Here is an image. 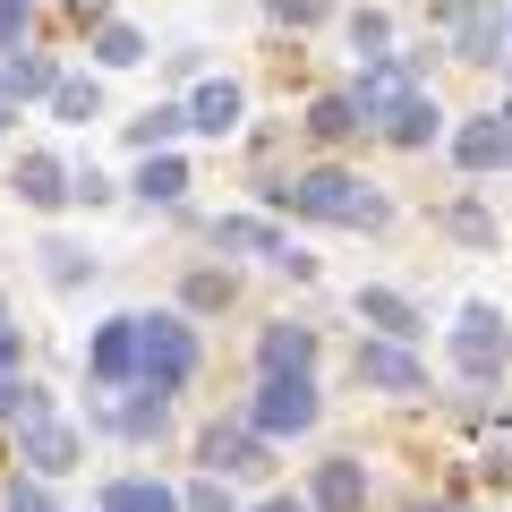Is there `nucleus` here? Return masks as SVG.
<instances>
[{
	"label": "nucleus",
	"instance_id": "f257e3e1",
	"mask_svg": "<svg viewBox=\"0 0 512 512\" xmlns=\"http://www.w3.org/2000/svg\"><path fill=\"white\" fill-rule=\"evenodd\" d=\"M274 205H291V214H308V222H342V231H384L393 222V205H384V188H367L359 171H299V180H274L265 188Z\"/></svg>",
	"mask_w": 512,
	"mask_h": 512
},
{
	"label": "nucleus",
	"instance_id": "f03ea898",
	"mask_svg": "<svg viewBox=\"0 0 512 512\" xmlns=\"http://www.w3.org/2000/svg\"><path fill=\"white\" fill-rule=\"evenodd\" d=\"M188 376H197V333H188L180 316H146V333H137V384L180 393Z\"/></svg>",
	"mask_w": 512,
	"mask_h": 512
},
{
	"label": "nucleus",
	"instance_id": "7ed1b4c3",
	"mask_svg": "<svg viewBox=\"0 0 512 512\" xmlns=\"http://www.w3.org/2000/svg\"><path fill=\"white\" fill-rule=\"evenodd\" d=\"M436 26L453 35V60H512V18H495L487 0H436Z\"/></svg>",
	"mask_w": 512,
	"mask_h": 512
},
{
	"label": "nucleus",
	"instance_id": "20e7f679",
	"mask_svg": "<svg viewBox=\"0 0 512 512\" xmlns=\"http://www.w3.org/2000/svg\"><path fill=\"white\" fill-rule=\"evenodd\" d=\"M265 453H274V436H256L248 419H214V427L197 436L205 478H256V470H265Z\"/></svg>",
	"mask_w": 512,
	"mask_h": 512
},
{
	"label": "nucleus",
	"instance_id": "39448f33",
	"mask_svg": "<svg viewBox=\"0 0 512 512\" xmlns=\"http://www.w3.org/2000/svg\"><path fill=\"white\" fill-rule=\"evenodd\" d=\"M248 427H256V436H308V427H316V384L308 376H265V384H256Z\"/></svg>",
	"mask_w": 512,
	"mask_h": 512
},
{
	"label": "nucleus",
	"instance_id": "423d86ee",
	"mask_svg": "<svg viewBox=\"0 0 512 512\" xmlns=\"http://www.w3.org/2000/svg\"><path fill=\"white\" fill-rule=\"evenodd\" d=\"M350 94H359V111H367L376 128H393L410 103H419V69L384 52V60H367V69H359V86H350Z\"/></svg>",
	"mask_w": 512,
	"mask_h": 512
},
{
	"label": "nucleus",
	"instance_id": "0eeeda50",
	"mask_svg": "<svg viewBox=\"0 0 512 512\" xmlns=\"http://www.w3.org/2000/svg\"><path fill=\"white\" fill-rule=\"evenodd\" d=\"M453 359H461V376H478V384H487L495 367L512 359L504 316H495V308H461V325H453Z\"/></svg>",
	"mask_w": 512,
	"mask_h": 512
},
{
	"label": "nucleus",
	"instance_id": "6e6552de",
	"mask_svg": "<svg viewBox=\"0 0 512 512\" xmlns=\"http://www.w3.org/2000/svg\"><path fill=\"white\" fill-rule=\"evenodd\" d=\"M350 376L376 384V393H427L419 350H402V342H359V350H350Z\"/></svg>",
	"mask_w": 512,
	"mask_h": 512
},
{
	"label": "nucleus",
	"instance_id": "1a4fd4ad",
	"mask_svg": "<svg viewBox=\"0 0 512 512\" xmlns=\"http://www.w3.org/2000/svg\"><path fill=\"white\" fill-rule=\"evenodd\" d=\"M137 333H146V316H111V325H94L86 376L94 384H128V376H137Z\"/></svg>",
	"mask_w": 512,
	"mask_h": 512
},
{
	"label": "nucleus",
	"instance_id": "9d476101",
	"mask_svg": "<svg viewBox=\"0 0 512 512\" xmlns=\"http://www.w3.org/2000/svg\"><path fill=\"white\" fill-rule=\"evenodd\" d=\"M18 461H26L35 478H60V470H77V461H86V444H77V427L35 419V427H18Z\"/></svg>",
	"mask_w": 512,
	"mask_h": 512
},
{
	"label": "nucleus",
	"instance_id": "9b49d317",
	"mask_svg": "<svg viewBox=\"0 0 512 512\" xmlns=\"http://www.w3.org/2000/svg\"><path fill=\"white\" fill-rule=\"evenodd\" d=\"M214 248H248V256H274L282 274H308V256H299L291 239H274L256 214H222V222H214Z\"/></svg>",
	"mask_w": 512,
	"mask_h": 512
},
{
	"label": "nucleus",
	"instance_id": "f8f14e48",
	"mask_svg": "<svg viewBox=\"0 0 512 512\" xmlns=\"http://www.w3.org/2000/svg\"><path fill=\"white\" fill-rule=\"evenodd\" d=\"M9 188H18L35 214H52V205H69L77 197V180L60 171V154H18V171H9Z\"/></svg>",
	"mask_w": 512,
	"mask_h": 512
},
{
	"label": "nucleus",
	"instance_id": "ddd939ff",
	"mask_svg": "<svg viewBox=\"0 0 512 512\" xmlns=\"http://www.w3.org/2000/svg\"><path fill=\"white\" fill-rule=\"evenodd\" d=\"M453 163H461V171H504V163H512V128L495 120V111H487V120H461Z\"/></svg>",
	"mask_w": 512,
	"mask_h": 512
},
{
	"label": "nucleus",
	"instance_id": "4468645a",
	"mask_svg": "<svg viewBox=\"0 0 512 512\" xmlns=\"http://www.w3.org/2000/svg\"><path fill=\"white\" fill-rule=\"evenodd\" d=\"M308 504H316V512H359V504H367V478H359V461H350V453L316 461V487H308Z\"/></svg>",
	"mask_w": 512,
	"mask_h": 512
},
{
	"label": "nucleus",
	"instance_id": "2eb2a0df",
	"mask_svg": "<svg viewBox=\"0 0 512 512\" xmlns=\"http://www.w3.org/2000/svg\"><path fill=\"white\" fill-rule=\"evenodd\" d=\"M188 128H205V137H231L239 128V86L231 77H205V86L188 94Z\"/></svg>",
	"mask_w": 512,
	"mask_h": 512
},
{
	"label": "nucleus",
	"instance_id": "dca6fc26",
	"mask_svg": "<svg viewBox=\"0 0 512 512\" xmlns=\"http://www.w3.org/2000/svg\"><path fill=\"white\" fill-rule=\"evenodd\" d=\"M359 316H367V325L384 333V342H410V333H419V308H410L402 291H376V282L359 291Z\"/></svg>",
	"mask_w": 512,
	"mask_h": 512
},
{
	"label": "nucleus",
	"instance_id": "f3484780",
	"mask_svg": "<svg viewBox=\"0 0 512 512\" xmlns=\"http://www.w3.org/2000/svg\"><path fill=\"white\" fill-rule=\"evenodd\" d=\"M316 333L308 325H265V376H308Z\"/></svg>",
	"mask_w": 512,
	"mask_h": 512
},
{
	"label": "nucleus",
	"instance_id": "a211bd4d",
	"mask_svg": "<svg viewBox=\"0 0 512 512\" xmlns=\"http://www.w3.org/2000/svg\"><path fill=\"white\" fill-rule=\"evenodd\" d=\"M103 512H180V495L163 478H111L103 487Z\"/></svg>",
	"mask_w": 512,
	"mask_h": 512
},
{
	"label": "nucleus",
	"instance_id": "6ab92c4d",
	"mask_svg": "<svg viewBox=\"0 0 512 512\" xmlns=\"http://www.w3.org/2000/svg\"><path fill=\"white\" fill-rule=\"evenodd\" d=\"M359 120H367V111H359V94H316V103H308V128L325 137V146L359 137Z\"/></svg>",
	"mask_w": 512,
	"mask_h": 512
},
{
	"label": "nucleus",
	"instance_id": "aec40b11",
	"mask_svg": "<svg viewBox=\"0 0 512 512\" xmlns=\"http://www.w3.org/2000/svg\"><path fill=\"white\" fill-rule=\"evenodd\" d=\"M180 128H188V111H180V103H154V111H137V120H128V146H137V154H163Z\"/></svg>",
	"mask_w": 512,
	"mask_h": 512
},
{
	"label": "nucleus",
	"instance_id": "412c9836",
	"mask_svg": "<svg viewBox=\"0 0 512 512\" xmlns=\"http://www.w3.org/2000/svg\"><path fill=\"white\" fill-rule=\"evenodd\" d=\"M180 188H188V163H180V154H146V163H137V197H146V205H171Z\"/></svg>",
	"mask_w": 512,
	"mask_h": 512
},
{
	"label": "nucleus",
	"instance_id": "4be33fe9",
	"mask_svg": "<svg viewBox=\"0 0 512 512\" xmlns=\"http://www.w3.org/2000/svg\"><path fill=\"white\" fill-rule=\"evenodd\" d=\"M94 60H103V69H137V60H146V35L120 26V18H103L94 26Z\"/></svg>",
	"mask_w": 512,
	"mask_h": 512
},
{
	"label": "nucleus",
	"instance_id": "5701e85b",
	"mask_svg": "<svg viewBox=\"0 0 512 512\" xmlns=\"http://www.w3.org/2000/svg\"><path fill=\"white\" fill-rule=\"evenodd\" d=\"M0 419H18V427H35V419H52V402H43L26 376H0Z\"/></svg>",
	"mask_w": 512,
	"mask_h": 512
},
{
	"label": "nucleus",
	"instance_id": "b1692460",
	"mask_svg": "<svg viewBox=\"0 0 512 512\" xmlns=\"http://www.w3.org/2000/svg\"><path fill=\"white\" fill-rule=\"evenodd\" d=\"M9 86H18V103H26V94H60V69L43 52H18V60H9Z\"/></svg>",
	"mask_w": 512,
	"mask_h": 512
},
{
	"label": "nucleus",
	"instance_id": "393cba45",
	"mask_svg": "<svg viewBox=\"0 0 512 512\" xmlns=\"http://www.w3.org/2000/svg\"><path fill=\"white\" fill-rule=\"evenodd\" d=\"M52 111H60V120H94V111H103V86H94V77H60Z\"/></svg>",
	"mask_w": 512,
	"mask_h": 512
},
{
	"label": "nucleus",
	"instance_id": "a878e982",
	"mask_svg": "<svg viewBox=\"0 0 512 512\" xmlns=\"http://www.w3.org/2000/svg\"><path fill=\"white\" fill-rule=\"evenodd\" d=\"M444 231L470 239V248H495V214L487 205H444Z\"/></svg>",
	"mask_w": 512,
	"mask_h": 512
},
{
	"label": "nucleus",
	"instance_id": "bb28decb",
	"mask_svg": "<svg viewBox=\"0 0 512 512\" xmlns=\"http://www.w3.org/2000/svg\"><path fill=\"white\" fill-rule=\"evenodd\" d=\"M188 308H197V316H214V308H231V274H214V265H197V274H188Z\"/></svg>",
	"mask_w": 512,
	"mask_h": 512
},
{
	"label": "nucleus",
	"instance_id": "cd10ccee",
	"mask_svg": "<svg viewBox=\"0 0 512 512\" xmlns=\"http://www.w3.org/2000/svg\"><path fill=\"white\" fill-rule=\"evenodd\" d=\"M384 137H393V146H410V154H419V146H427V137H436V103H427V94H419V103H410V111H402V120L384 128Z\"/></svg>",
	"mask_w": 512,
	"mask_h": 512
},
{
	"label": "nucleus",
	"instance_id": "c85d7f7f",
	"mask_svg": "<svg viewBox=\"0 0 512 512\" xmlns=\"http://www.w3.org/2000/svg\"><path fill=\"white\" fill-rule=\"evenodd\" d=\"M43 256H52V265H43V274H52L60 291H69V282H86V274H94V256H86V248H69V239H52V248H43Z\"/></svg>",
	"mask_w": 512,
	"mask_h": 512
},
{
	"label": "nucleus",
	"instance_id": "c756f323",
	"mask_svg": "<svg viewBox=\"0 0 512 512\" xmlns=\"http://www.w3.org/2000/svg\"><path fill=\"white\" fill-rule=\"evenodd\" d=\"M163 419H171V402H163V393H154V402H128V410H120V427H128V436H163Z\"/></svg>",
	"mask_w": 512,
	"mask_h": 512
},
{
	"label": "nucleus",
	"instance_id": "7c9ffc66",
	"mask_svg": "<svg viewBox=\"0 0 512 512\" xmlns=\"http://www.w3.org/2000/svg\"><path fill=\"white\" fill-rule=\"evenodd\" d=\"M0 512H52V495H43L35 478H9V495H0Z\"/></svg>",
	"mask_w": 512,
	"mask_h": 512
},
{
	"label": "nucleus",
	"instance_id": "2f4dec72",
	"mask_svg": "<svg viewBox=\"0 0 512 512\" xmlns=\"http://www.w3.org/2000/svg\"><path fill=\"white\" fill-rule=\"evenodd\" d=\"M350 43H359L367 60H384V18H376V9H359V18H350Z\"/></svg>",
	"mask_w": 512,
	"mask_h": 512
},
{
	"label": "nucleus",
	"instance_id": "473e14b6",
	"mask_svg": "<svg viewBox=\"0 0 512 512\" xmlns=\"http://www.w3.org/2000/svg\"><path fill=\"white\" fill-rule=\"evenodd\" d=\"M188 512H231V487H222V478H197V487H188Z\"/></svg>",
	"mask_w": 512,
	"mask_h": 512
},
{
	"label": "nucleus",
	"instance_id": "72a5a7b5",
	"mask_svg": "<svg viewBox=\"0 0 512 512\" xmlns=\"http://www.w3.org/2000/svg\"><path fill=\"white\" fill-rule=\"evenodd\" d=\"M26 9H35V0H0V52H9V43H18V26H26Z\"/></svg>",
	"mask_w": 512,
	"mask_h": 512
},
{
	"label": "nucleus",
	"instance_id": "f704fd0d",
	"mask_svg": "<svg viewBox=\"0 0 512 512\" xmlns=\"http://www.w3.org/2000/svg\"><path fill=\"white\" fill-rule=\"evenodd\" d=\"M316 9H325V0H274V18H282V26H308Z\"/></svg>",
	"mask_w": 512,
	"mask_h": 512
},
{
	"label": "nucleus",
	"instance_id": "c9c22d12",
	"mask_svg": "<svg viewBox=\"0 0 512 512\" xmlns=\"http://www.w3.org/2000/svg\"><path fill=\"white\" fill-rule=\"evenodd\" d=\"M18 120V86H9V69H0V128Z\"/></svg>",
	"mask_w": 512,
	"mask_h": 512
},
{
	"label": "nucleus",
	"instance_id": "e433bc0d",
	"mask_svg": "<svg viewBox=\"0 0 512 512\" xmlns=\"http://www.w3.org/2000/svg\"><path fill=\"white\" fill-rule=\"evenodd\" d=\"M256 512H316L308 495H274V504H256Z\"/></svg>",
	"mask_w": 512,
	"mask_h": 512
},
{
	"label": "nucleus",
	"instance_id": "4c0bfd02",
	"mask_svg": "<svg viewBox=\"0 0 512 512\" xmlns=\"http://www.w3.org/2000/svg\"><path fill=\"white\" fill-rule=\"evenodd\" d=\"M60 9H69V18H103L111 0H60Z\"/></svg>",
	"mask_w": 512,
	"mask_h": 512
},
{
	"label": "nucleus",
	"instance_id": "58836bf2",
	"mask_svg": "<svg viewBox=\"0 0 512 512\" xmlns=\"http://www.w3.org/2000/svg\"><path fill=\"white\" fill-rule=\"evenodd\" d=\"M9 367H18V333H0V376H9Z\"/></svg>",
	"mask_w": 512,
	"mask_h": 512
},
{
	"label": "nucleus",
	"instance_id": "ea45409f",
	"mask_svg": "<svg viewBox=\"0 0 512 512\" xmlns=\"http://www.w3.org/2000/svg\"><path fill=\"white\" fill-rule=\"evenodd\" d=\"M495 120H504V128H512V94H504V111H495Z\"/></svg>",
	"mask_w": 512,
	"mask_h": 512
},
{
	"label": "nucleus",
	"instance_id": "a19ab883",
	"mask_svg": "<svg viewBox=\"0 0 512 512\" xmlns=\"http://www.w3.org/2000/svg\"><path fill=\"white\" fill-rule=\"evenodd\" d=\"M410 512H453V504H410Z\"/></svg>",
	"mask_w": 512,
	"mask_h": 512
}]
</instances>
